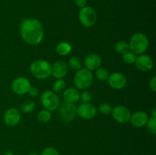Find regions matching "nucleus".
I'll return each mask as SVG.
<instances>
[{
  "instance_id": "nucleus-17",
  "label": "nucleus",
  "mask_w": 156,
  "mask_h": 155,
  "mask_svg": "<svg viewBox=\"0 0 156 155\" xmlns=\"http://www.w3.org/2000/svg\"><path fill=\"white\" fill-rule=\"evenodd\" d=\"M64 101L75 103L80 99V93L77 88H69L63 91Z\"/></svg>"
},
{
  "instance_id": "nucleus-34",
  "label": "nucleus",
  "mask_w": 156,
  "mask_h": 155,
  "mask_svg": "<svg viewBox=\"0 0 156 155\" xmlns=\"http://www.w3.org/2000/svg\"><path fill=\"white\" fill-rule=\"evenodd\" d=\"M3 155H15V153L13 152H11V151H8L6 153H5Z\"/></svg>"
},
{
  "instance_id": "nucleus-22",
  "label": "nucleus",
  "mask_w": 156,
  "mask_h": 155,
  "mask_svg": "<svg viewBox=\"0 0 156 155\" xmlns=\"http://www.w3.org/2000/svg\"><path fill=\"white\" fill-rule=\"evenodd\" d=\"M66 82L62 79H57L53 85V90L54 93H62L66 89Z\"/></svg>"
},
{
  "instance_id": "nucleus-31",
  "label": "nucleus",
  "mask_w": 156,
  "mask_h": 155,
  "mask_svg": "<svg viewBox=\"0 0 156 155\" xmlns=\"http://www.w3.org/2000/svg\"><path fill=\"white\" fill-rule=\"evenodd\" d=\"M75 5H76L77 7L80 8H84L85 6H86L87 5V0H74Z\"/></svg>"
},
{
  "instance_id": "nucleus-2",
  "label": "nucleus",
  "mask_w": 156,
  "mask_h": 155,
  "mask_svg": "<svg viewBox=\"0 0 156 155\" xmlns=\"http://www.w3.org/2000/svg\"><path fill=\"white\" fill-rule=\"evenodd\" d=\"M52 65L44 59H36L30 66L32 75L40 80L47 79L51 75Z\"/></svg>"
},
{
  "instance_id": "nucleus-19",
  "label": "nucleus",
  "mask_w": 156,
  "mask_h": 155,
  "mask_svg": "<svg viewBox=\"0 0 156 155\" xmlns=\"http://www.w3.org/2000/svg\"><path fill=\"white\" fill-rule=\"evenodd\" d=\"M114 50L119 55L124 54L126 52L129 51V43H127L125 40L119 41L114 46Z\"/></svg>"
},
{
  "instance_id": "nucleus-9",
  "label": "nucleus",
  "mask_w": 156,
  "mask_h": 155,
  "mask_svg": "<svg viewBox=\"0 0 156 155\" xmlns=\"http://www.w3.org/2000/svg\"><path fill=\"white\" fill-rule=\"evenodd\" d=\"M31 87L30 81L24 77H18L12 83V90L15 94L22 95L28 92Z\"/></svg>"
},
{
  "instance_id": "nucleus-33",
  "label": "nucleus",
  "mask_w": 156,
  "mask_h": 155,
  "mask_svg": "<svg viewBox=\"0 0 156 155\" xmlns=\"http://www.w3.org/2000/svg\"><path fill=\"white\" fill-rule=\"evenodd\" d=\"M152 117H156V108H154L152 111Z\"/></svg>"
},
{
  "instance_id": "nucleus-3",
  "label": "nucleus",
  "mask_w": 156,
  "mask_h": 155,
  "mask_svg": "<svg viewBox=\"0 0 156 155\" xmlns=\"http://www.w3.org/2000/svg\"><path fill=\"white\" fill-rule=\"evenodd\" d=\"M149 40L142 33H136L132 36L129 42V50L136 55L143 54L149 47Z\"/></svg>"
},
{
  "instance_id": "nucleus-11",
  "label": "nucleus",
  "mask_w": 156,
  "mask_h": 155,
  "mask_svg": "<svg viewBox=\"0 0 156 155\" xmlns=\"http://www.w3.org/2000/svg\"><path fill=\"white\" fill-rule=\"evenodd\" d=\"M108 81L110 86L115 90L123 89L127 83L126 77L120 72H114L110 74Z\"/></svg>"
},
{
  "instance_id": "nucleus-29",
  "label": "nucleus",
  "mask_w": 156,
  "mask_h": 155,
  "mask_svg": "<svg viewBox=\"0 0 156 155\" xmlns=\"http://www.w3.org/2000/svg\"><path fill=\"white\" fill-rule=\"evenodd\" d=\"M80 99L83 103H89L91 100V94L88 91H85L80 94Z\"/></svg>"
},
{
  "instance_id": "nucleus-4",
  "label": "nucleus",
  "mask_w": 156,
  "mask_h": 155,
  "mask_svg": "<svg viewBox=\"0 0 156 155\" xmlns=\"http://www.w3.org/2000/svg\"><path fill=\"white\" fill-rule=\"evenodd\" d=\"M74 84L77 89L86 90L93 82V74L87 68H80L74 76Z\"/></svg>"
},
{
  "instance_id": "nucleus-8",
  "label": "nucleus",
  "mask_w": 156,
  "mask_h": 155,
  "mask_svg": "<svg viewBox=\"0 0 156 155\" xmlns=\"http://www.w3.org/2000/svg\"><path fill=\"white\" fill-rule=\"evenodd\" d=\"M111 115L116 122L120 124H125L129 122L131 112L126 106L120 105L113 108Z\"/></svg>"
},
{
  "instance_id": "nucleus-26",
  "label": "nucleus",
  "mask_w": 156,
  "mask_h": 155,
  "mask_svg": "<svg viewBox=\"0 0 156 155\" xmlns=\"http://www.w3.org/2000/svg\"><path fill=\"white\" fill-rule=\"evenodd\" d=\"M146 128L149 131V133L152 135L156 134V117H152L149 118L147 123H146Z\"/></svg>"
},
{
  "instance_id": "nucleus-20",
  "label": "nucleus",
  "mask_w": 156,
  "mask_h": 155,
  "mask_svg": "<svg viewBox=\"0 0 156 155\" xmlns=\"http://www.w3.org/2000/svg\"><path fill=\"white\" fill-rule=\"evenodd\" d=\"M52 114L51 112L47 109H43L37 113V119L40 122L47 123L51 119Z\"/></svg>"
},
{
  "instance_id": "nucleus-14",
  "label": "nucleus",
  "mask_w": 156,
  "mask_h": 155,
  "mask_svg": "<svg viewBox=\"0 0 156 155\" xmlns=\"http://www.w3.org/2000/svg\"><path fill=\"white\" fill-rule=\"evenodd\" d=\"M149 116L144 111H136L131 114L129 122L133 126L136 128H142L145 126L149 120Z\"/></svg>"
},
{
  "instance_id": "nucleus-27",
  "label": "nucleus",
  "mask_w": 156,
  "mask_h": 155,
  "mask_svg": "<svg viewBox=\"0 0 156 155\" xmlns=\"http://www.w3.org/2000/svg\"><path fill=\"white\" fill-rule=\"evenodd\" d=\"M99 111L101 112L103 115H110L112 112L113 107L108 103H103L99 106Z\"/></svg>"
},
{
  "instance_id": "nucleus-32",
  "label": "nucleus",
  "mask_w": 156,
  "mask_h": 155,
  "mask_svg": "<svg viewBox=\"0 0 156 155\" xmlns=\"http://www.w3.org/2000/svg\"><path fill=\"white\" fill-rule=\"evenodd\" d=\"M149 87L153 92H156V76H153L149 81Z\"/></svg>"
},
{
  "instance_id": "nucleus-13",
  "label": "nucleus",
  "mask_w": 156,
  "mask_h": 155,
  "mask_svg": "<svg viewBox=\"0 0 156 155\" xmlns=\"http://www.w3.org/2000/svg\"><path fill=\"white\" fill-rule=\"evenodd\" d=\"M21 118V112L18 109L15 108H11L8 109L4 114L3 120L5 125L10 127H13L18 124Z\"/></svg>"
},
{
  "instance_id": "nucleus-15",
  "label": "nucleus",
  "mask_w": 156,
  "mask_h": 155,
  "mask_svg": "<svg viewBox=\"0 0 156 155\" xmlns=\"http://www.w3.org/2000/svg\"><path fill=\"white\" fill-rule=\"evenodd\" d=\"M68 72V65L64 61H57L51 68V75L56 79H62Z\"/></svg>"
},
{
  "instance_id": "nucleus-25",
  "label": "nucleus",
  "mask_w": 156,
  "mask_h": 155,
  "mask_svg": "<svg viewBox=\"0 0 156 155\" xmlns=\"http://www.w3.org/2000/svg\"><path fill=\"white\" fill-rule=\"evenodd\" d=\"M123 56V61L126 64H129V65H131V64L135 63L136 59V55L135 53H133L131 51H128L126 53H125L124 54L122 55Z\"/></svg>"
},
{
  "instance_id": "nucleus-28",
  "label": "nucleus",
  "mask_w": 156,
  "mask_h": 155,
  "mask_svg": "<svg viewBox=\"0 0 156 155\" xmlns=\"http://www.w3.org/2000/svg\"><path fill=\"white\" fill-rule=\"evenodd\" d=\"M41 155H59V153L54 147H47L42 150Z\"/></svg>"
},
{
  "instance_id": "nucleus-35",
  "label": "nucleus",
  "mask_w": 156,
  "mask_h": 155,
  "mask_svg": "<svg viewBox=\"0 0 156 155\" xmlns=\"http://www.w3.org/2000/svg\"><path fill=\"white\" fill-rule=\"evenodd\" d=\"M28 155H40L39 153H37V152H31V153H29Z\"/></svg>"
},
{
  "instance_id": "nucleus-7",
  "label": "nucleus",
  "mask_w": 156,
  "mask_h": 155,
  "mask_svg": "<svg viewBox=\"0 0 156 155\" xmlns=\"http://www.w3.org/2000/svg\"><path fill=\"white\" fill-rule=\"evenodd\" d=\"M59 114L60 119L65 122H71L76 115L77 107L75 103L63 101L59 105Z\"/></svg>"
},
{
  "instance_id": "nucleus-16",
  "label": "nucleus",
  "mask_w": 156,
  "mask_h": 155,
  "mask_svg": "<svg viewBox=\"0 0 156 155\" xmlns=\"http://www.w3.org/2000/svg\"><path fill=\"white\" fill-rule=\"evenodd\" d=\"M101 58L99 55L93 53L90 54L87 56L84 61V65H85V68H87L89 71L97 69L98 68L101 67Z\"/></svg>"
},
{
  "instance_id": "nucleus-5",
  "label": "nucleus",
  "mask_w": 156,
  "mask_h": 155,
  "mask_svg": "<svg viewBox=\"0 0 156 155\" xmlns=\"http://www.w3.org/2000/svg\"><path fill=\"white\" fill-rule=\"evenodd\" d=\"M98 19V15L95 9L91 6L82 8L79 13V20L81 24L86 27H91L95 24Z\"/></svg>"
},
{
  "instance_id": "nucleus-24",
  "label": "nucleus",
  "mask_w": 156,
  "mask_h": 155,
  "mask_svg": "<svg viewBox=\"0 0 156 155\" xmlns=\"http://www.w3.org/2000/svg\"><path fill=\"white\" fill-rule=\"evenodd\" d=\"M35 103L32 100H25L22 104L21 105V109L22 112L25 113L31 112L34 109Z\"/></svg>"
},
{
  "instance_id": "nucleus-1",
  "label": "nucleus",
  "mask_w": 156,
  "mask_h": 155,
  "mask_svg": "<svg viewBox=\"0 0 156 155\" xmlns=\"http://www.w3.org/2000/svg\"><path fill=\"white\" fill-rule=\"evenodd\" d=\"M21 38L26 43L34 46L41 43L44 39V27L39 20L29 18L23 20L20 25Z\"/></svg>"
},
{
  "instance_id": "nucleus-18",
  "label": "nucleus",
  "mask_w": 156,
  "mask_h": 155,
  "mask_svg": "<svg viewBox=\"0 0 156 155\" xmlns=\"http://www.w3.org/2000/svg\"><path fill=\"white\" fill-rule=\"evenodd\" d=\"M72 46L69 43L62 42L56 46V51L60 56H66L71 52Z\"/></svg>"
},
{
  "instance_id": "nucleus-21",
  "label": "nucleus",
  "mask_w": 156,
  "mask_h": 155,
  "mask_svg": "<svg viewBox=\"0 0 156 155\" xmlns=\"http://www.w3.org/2000/svg\"><path fill=\"white\" fill-rule=\"evenodd\" d=\"M95 75L98 80L100 81H106L108 80L109 77V71L107 68H103V67H99L96 69Z\"/></svg>"
},
{
  "instance_id": "nucleus-6",
  "label": "nucleus",
  "mask_w": 156,
  "mask_h": 155,
  "mask_svg": "<svg viewBox=\"0 0 156 155\" xmlns=\"http://www.w3.org/2000/svg\"><path fill=\"white\" fill-rule=\"evenodd\" d=\"M41 101L43 106L49 111H55L58 109L59 100L56 93L52 91H45L41 96Z\"/></svg>"
},
{
  "instance_id": "nucleus-12",
  "label": "nucleus",
  "mask_w": 156,
  "mask_h": 155,
  "mask_svg": "<svg viewBox=\"0 0 156 155\" xmlns=\"http://www.w3.org/2000/svg\"><path fill=\"white\" fill-rule=\"evenodd\" d=\"M140 71L147 72L153 68V60L149 56L146 54H140L136 56L135 63H134Z\"/></svg>"
},
{
  "instance_id": "nucleus-30",
  "label": "nucleus",
  "mask_w": 156,
  "mask_h": 155,
  "mask_svg": "<svg viewBox=\"0 0 156 155\" xmlns=\"http://www.w3.org/2000/svg\"><path fill=\"white\" fill-rule=\"evenodd\" d=\"M27 93H28L30 97H35L37 96H38V94H39V90L36 87H30Z\"/></svg>"
},
{
  "instance_id": "nucleus-10",
  "label": "nucleus",
  "mask_w": 156,
  "mask_h": 155,
  "mask_svg": "<svg viewBox=\"0 0 156 155\" xmlns=\"http://www.w3.org/2000/svg\"><path fill=\"white\" fill-rule=\"evenodd\" d=\"M97 108L90 103H83L77 107L76 114L83 119L89 120L97 115Z\"/></svg>"
},
{
  "instance_id": "nucleus-23",
  "label": "nucleus",
  "mask_w": 156,
  "mask_h": 155,
  "mask_svg": "<svg viewBox=\"0 0 156 155\" xmlns=\"http://www.w3.org/2000/svg\"><path fill=\"white\" fill-rule=\"evenodd\" d=\"M69 65L73 70L78 71L80 68H82V62H81L80 59L78 58L77 56H72L69 60Z\"/></svg>"
}]
</instances>
